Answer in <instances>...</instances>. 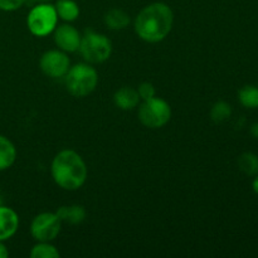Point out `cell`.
Here are the masks:
<instances>
[{"instance_id": "12", "label": "cell", "mask_w": 258, "mask_h": 258, "mask_svg": "<svg viewBox=\"0 0 258 258\" xmlns=\"http://www.w3.org/2000/svg\"><path fill=\"white\" fill-rule=\"evenodd\" d=\"M55 214L58 216V218L60 219V222H64V223L70 224H80L85 221L86 218V209L85 207L78 206V204H73V206H64L58 208V211L55 212Z\"/></svg>"}, {"instance_id": "4", "label": "cell", "mask_w": 258, "mask_h": 258, "mask_svg": "<svg viewBox=\"0 0 258 258\" xmlns=\"http://www.w3.org/2000/svg\"><path fill=\"white\" fill-rule=\"evenodd\" d=\"M80 52L86 62L91 64L103 63L111 57L112 43L105 34L88 30L82 35Z\"/></svg>"}, {"instance_id": "19", "label": "cell", "mask_w": 258, "mask_h": 258, "mask_svg": "<svg viewBox=\"0 0 258 258\" xmlns=\"http://www.w3.org/2000/svg\"><path fill=\"white\" fill-rule=\"evenodd\" d=\"M59 252L50 242H38L30 251L32 258H58Z\"/></svg>"}, {"instance_id": "18", "label": "cell", "mask_w": 258, "mask_h": 258, "mask_svg": "<svg viewBox=\"0 0 258 258\" xmlns=\"http://www.w3.org/2000/svg\"><path fill=\"white\" fill-rule=\"evenodd\" d=\"M232 106L226 101H218L211 110V118L216 123H222L232 116Z\"/></svg>"}, {"instance_id": "20", "label": "cell", "mask_w": 258, "mask_h": 258, "mask_svg": "<svg viewBox=\"0 0 258 258\" xmlns=\"http://www.w3.org/2000/svg\"><path fill=\"white\" fill-rule=\"evenodd\" d=\"M138 93L140 96V98H143L144 101L150 100V98L155 97V87H154L153 83L150 82H143L138 88Z\"/></svg>"}, {"instance_id": "11", "label": "cell", "mask_w": 258, "mask_h": 258, "mask_svg": "<svg viewBox=\"0 0 258 258\" xmlns=\"http://www.w3.org/2000/svg\"><path fill=\"white\" fill-rule=\"evenodd\" d=\"M140 96L138 90H134L131 87H122L117 90L113 95V102L121 110H133L139 105Z\"/></svg>"}, {"instance_id": "17", "label": "cell", "mask_w": 258, "mask_h": 258, "mask_svg": "<svg viewBox=\"0 0 258 258\" xmlns=\"http://www.w3.org/2000/svg\"><path fill=\"white\" fill-rule=\"evenodd\" d=\"M238 100L246 108H258V87L247 85L238 92Z\"/></svg>"}, {"instance_id": "7", "label": "cell", "mask_w": 258, "mask_h": 258, "mask_svg": "<svg viewBox=\"0 0 258 258\" xmlns=\"http://www.w3.org/2000/svg\"><path fill=\"white\" fill-rule=\"evenodd\" d=\"M62 222L55 213L44 212L33 219L30 224V233L38 242H52L60 232Z\"/></svg>"}, {"instance_id": "9", "label": "cell", "mask_w": 258, "mask_h": 258, "mask_svg": "<svg viewBox=\"0 0 258 258\" xmlns=\"http://www.w3.org/2000/svg\"><path fill=\"white\" fill-rule=\"evenodd\" d=\"M82 35L70 24H63L55 27L54 29V43L60 50L66 53H75L80 50Z\"/></svg>"}, {"instance_id": "8", "label": "cell", "mask_w": 258, "mask_h": 258, "mask_svg": "<svg viewBox=\"0 0 258 258\" xmlns=\"http://www.w3.org/2000/svg\"><path fill=\"white\" fill-rule=\"evenodd\" d=\"M40 70L50 78H62L68 72L71 62L68 55L63 50H48L43 53L39 60Z\"/></svg>"}, {"instance_id": "3", "label": "cell", "mask_w": 258, "mask_h": 258, "mask_svg": "<svg viewBox=\"0 0 258 258\" xmlns=\"http://www.w3.org/2000/svg\"><path fill=\"white\" fill-rule=\"evenodd\" d=\"M67 91L75 97H85L95 91L98 83V73L87 63H78L70 67L64 76Z\"/></svg>"}, {"instance_id": "23", "label": "cell", "mask_w": 258, "mask_h": 258, "mask_svg": "<svg viewBox=\"0 0 258 258\" xmlns=\"http://www.w3.org/2000/svg\"><path fill=\"white\" fill-rule=\"evenodd\" d=\"M249 131H251V135L258 140V122H254L253 125L251 126V128H249Z\"/></svg>"}, {"instance_id": "10", "label": "cell", "mask_w": 258, "mask_h": 258, "mask_svg": "<svg viewBox=\"0 0 258 258\" xmlns=\"http://www.w3.org/2000/svg\"><path fill=\"white\" fill-rule=\"evenodd\" d=\"M19 228V217L12 208L0 206V241L12 238Z\"/></svg>"}, {"instance_id": "15", "label": "cell", "mask_w": 258, "mask_h": 258, "mask_svg": "<svg viewBox=\"0 0 258 258\" xmlns=\"http://www.w3.org/2000/svg\"><path fill=\"white\" fill-rule=\"evenodd\" d=\"M130 23V17L122 9H111L105 14V24L112 30H122Z\"/></svg>"}, {"instance_id": "2", "label": "cell", "mask_w": 258, "mask_h": 258, "mask_svg": "<svg viewBox=\"0 0 258 258\" xmlns=\"http://www.w3.org/2000/svg\"><path fill=\"white\" fill-rule=\"evenodd\" d=\"M50 171L55 184L64 190H77L87 180V165L73 150L59 151L53 159Z\"/></svg>"}, {"instance_id": "24", "label": "cell", "mask_w": 258, "mask_h": 258, "mask_svg": "<svg viewBox=\"0 0 258 258\" xmlns=\"http://www.w3.org/2000/svg\"><path fill=\"white\" fill-rule=\"evenodd\" d=\"M252 189H253L254 193L258 194V174L257 175H254L253 181H252Z\"/></svg>"}, {"instance_id": "14", "label": "cell", "mask_w": 258, "mask_h": 258, "mask_svg": "<svg viewBox=\"0 0 258 258\" xmlns=\"http://www.w3.org/2000/svg\"><path fill=\"white\" fill-rule=\"evenodd\" d=\"M54 8L58 18L64 22H75L80 15V7L75 0H57Z\"/></svg>"}, {"instance_id": "13", "label": "cell", "mask_w": 258, "mask_h": 258, "mask_svg": "<svg viewBox=\"0 0 258 258\" xmlns=\"http://www.w3.org/2000/svg\"><path fill=\"white\" fill-rule=\"evenodd\" d=\"M17 159L14 144L5 136L0 135V171L9 169Z\"/></svg>"}, {"instance_id": "22", "label": "cell", "mask_w": 258, "mask_h": 258, "mask_svg": "<svg viewBox=\"0 0 258 258\" xmlns=\"http://www.w3.org/2000/svg\"><path fill=\"white\" fill-rule=\"evenodd\" d=\"M9 256V252H8V248L5 247V244L0 241V258H7Z\"/></svg>"}, {"instance_id": "25", "label": "cell", "mask_w": 258, "mask_h": 258, "mask_svg": "<svg viewBox=\"0 0 258 258\" xmlns=\"http://www.w3.org/2000/svg\"><path fill=\"white\" fill-rule=\"evenodd\" d=\"M33 2H37L38 4H40V3H49L50 0H33Z\"/></svg>"}, {"instance_id": "5", "label": "cell", "mask_w": 258, "mask_h": 258, "mask_svg": "<svg viewBox=\"0 0 258 258\" xmlns=\"http://www.w3.org/2000/svg\"><path fill=\"white\" fill-rule=\"evenodd\" d=\"M58 15L54 5L40 3L29 12L27 18L28 29L35 37H45L54 32L57 27Z\"/></svg>"}, {"instance_id": "16", "label": "cell", "mask_w": 258, "mask_h": 258, "mask_svg": "<svg viewBox=\"0 0 258 258\" xmlns=\"http://www.w3.org/2000/svg\"><path fill=\"white\" fill-rule=\"evenodd\" d=\"M238 168L242 173L248 176H254L258 174V155L251 151L243 153L238 158Z\"/></svg>"}, {"instance_id": "1", "label": "cell", "mask_w": 258, "mask_h": 258, "mask_svg": "<svg viewBox=\"0 0 258 258\" xmlns=\"http://www.w3.org/2000/svg\"><path fill=\"white\" fill-rule=\"evenodd\" d=\"M174 14L168 4L161 2L146 5L135 19V32L148 43H158L165 39L171 32Z\"/></svg>"}, {"instance_id": "21", "label": "cell", "mask_w": 258, "mask_h": 258, "mask_svg": "<svg viewBox=\"0 0 258 258\" xmlns=\"http://www.w3.org/2000/svg\"><path fill=\"white\" fill-rule=\"evenodd\" d=\"M27 0H0V10L3 12H14L22 7Z\"/></svg>"}, {"instance_id": "6", "label": "cell", "mask_w": 258, "mask_h": 258, "mask_svg": "<svg viewBox=\"0 0 258 258\" xmlns=\"http://www.w3.org/2000/svg\"><path fill=\"white\" fill-rule=\"evenodd\" d=\"M171 118V108L163 98L153 97L144 101L139 108V120L149 128H160Z\"/></svg>"}]
</instances>
